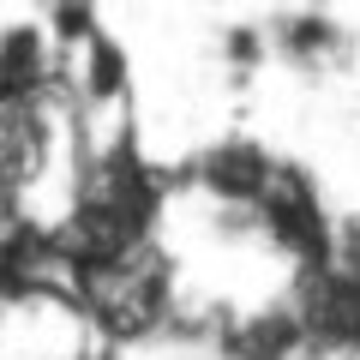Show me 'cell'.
<instances>
[{"label":"cell","instance_id":"obj_1","mask_svg":"<svg viewBox=\"0 0 360 360\" xmlns=\"http://www.w3.org/2000/svg\"><path fill=\"white\" fill-rule=\"evenodd\" d=\"M0 96L6 103H54L66 96V42L49 18L13 13L0 25Z\"/></svg>","mask_w":360,"mask_h":360},{"label":"cell","instance_id":"obj_2","mask_svg":"<svg viewBox=\"0 0 360 360\" xmlns=\"http://www.w3.org/2000/svg\"><path fill=\"white\" fill-rule=\"evenodd\" d=\"M264 30H270L276 66H288V72H300V78H330V72H342V66L354 60V30H348L330 6H312V0H295L283 13H270Z\"/></svg>","mask_w":360,"mask_h":360},{"label":"cell","instance_id":"obj_3","mask_svg":"<svg viewBox=\"0 0 360 360\" xmlns=\"http://www.w3.org/2000/svg\"><path fill=\"white\" fill-rule=\"evenodd\" d=\"M270 174H276V156H270L258 139H240V132H234V139L205 144L198 162H193V186H198L217 210H252L258 198H264Z\"/></svg>","mask_w":360,"mask_h":360},{"label":"cell","instance_id":"obj_4","mask_svg":"<svg viewBox=\"0 0 360 360\" xmlns=\"http://www.w3.org/2000/svg\"><path fill=\"white\" fill-rule=\"evenodd\" d=\"M217 54H222V66H229L234 78H252V72H264L276 54H270V30L264 25H229L217 37Z\"/></svg>","mask_w":360,"mask_h":360},{"label":"cell","instance_id":"obj_5","mask_svg":"<svg viewBox=\"0 0 360 360\" xmlns=\"http://www.w3.org/2000/svg\"><path fill=\"white\" fill-rule=\"evenodd\" d=\"M30 13L49 18V30L60 42H78V37H90V30L103 25L96 18V0H30Z\"/></svg>","mask_w":360,"mask_h":360},{"label":"cell","instance_id":"obj_6","mask_svg":"<svg viewBox=\"0 0 360 360\" xmlns=\"http://www.w3.org/2000/svg\"><path fill=\"white\" fill-rule=\"evenodd\" d=\"M330 258H342V264H354V270H360V210L336 222V246H330Z\"/></svg>","mask_w":360,"mask_h":360},{"label":"cell","instance_id":"obj_7","mask_svg":"<svg viewBox=\"0 0 360 360\" xmlns=\"http://www.w3.org/2000/svg\"><path fill=\"white\" fill-rule=\"evenodd\" d=\"M312 6H330V0H312Z\"/></svg>","mask_w":360,"mask_h":360}]
</instances>
